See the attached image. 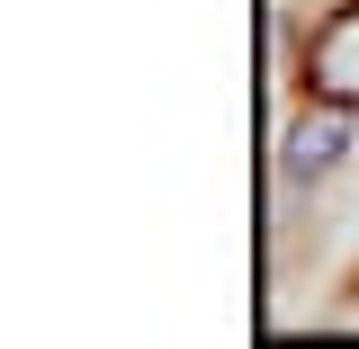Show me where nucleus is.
Segmentation results:
<instances>
[{
  "label": "nucleus",
  "instance_id": "obj_1",
  "mask_svg": "<svg viewBox=\"0 0 359 349\" xmlns=\"http://www.w3.org/2000/svg\"><path fill=\"white\" fill-rule=\"evenodd\" d=\"M306 81H314V99H341V108H359V0H351V9H332V18L314 27Z\"/></svg>",
  "mask_w": 359,
  "mask_h": 349
},
{
  "label": "nucleus",
  "instance_id": "obj_2",
  "mask_svg": "<svg viewBox=\"0 0 359 349\" xmlns=\"http://www.w3.org/2000/svg\"><path fill=\"white\" fill-rule=\"evenodd\" d=\"M341 152H351V108H341V99H323L306 126L287 134V171H297V179H314V171H332Z\"/></svg>",
  "mask_w": 359,
  "mask_h": 349
}]
</instances>
